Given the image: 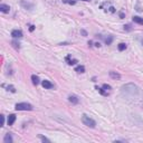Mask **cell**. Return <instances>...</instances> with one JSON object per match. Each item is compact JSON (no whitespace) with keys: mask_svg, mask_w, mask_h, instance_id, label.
Listing matches in <instances>:
<instances>
[{"mask_svg":"<svg viewBox=\"0 0 143 143\" xmlns=\"http://www.w3.org/2000/svg\"><path fill=\"white\" fill-rule=\"evenodd\" d=\"M121 93L123 96L128 98H136L140 94V88L134 83H126L121 87Z\"/></svg>","mask_w":143,"mask_h":143,"instance_id":"1","label":"cell"},{"mask_svg":"<svg viewBox=\"0 0 143 143\" xmlns=\"http://www.w3.org/2000/svg\"><path fill=\"white\" fill-rule=\"evenodd\" d=\"M82 122H83V124L84 125H86V126H88V127H92V128H94L95 126H96V122L94 121L93 119H91L90 116H87V115H83L82 116Z\"/></svg>","mask_w":143,"mask_h":143,"instance_id":"2","label":"cell"},{"mask_svg":"<svg viewBox=\"0 0 143 143\" xmlns=\"http://www.w3.org/2000/svg\"><path fill=\"white\" fill-rule=\"evenodd\" d=\"M15 109L17 111H32V105L29 103L22 102V103H17L15 106Z\"/></svg>","mask_w":143,"mask_h":143,"instance_id":"3","label":"cell"},{"mask_svg":"<svg viewBox=\"0 0 143 143\" xmlns=\"http://www.w3.org/2000/svg\"><path fill=\"white\" fill-rule=\"evenodd\" d=\"M41 85H43V87L46 88V90H51V88H54V84L53 83H50L49 80H43L41 82Z\"/></svg>","mask_w":143,"mask_h":143,"instance_id":"4","label":"cell"},{"mask_svg":"<svg viewBox=\"0 0 143 143\" xmlns=\"http://www.w3.org/2000/svg\"><path fill=\"white\" fill-rule=\"evenodd\" d=\"M11 36L14 38H20V37H22V32L21 30H18V29H14L11 32Z\"/></svg>","mask_w":143,"mask_h":143,"instance_id":"5","label":"cell"},{"mask_svg":"<svg viewBox=\"0 0 143 143\" xmlns=\"http://www.w3.org/2000/svg\"><path fill=\"white\" fill-rule=\"evenodd\" d=\"M0 11L3 12V14H8L10 11V7L8 5H5V3H1L0 5Z\"/></svg>","mask_w":143,"mask_h":143,"instance_id":"6","label":"cell"},{"mask_svg":"<svg viewBox=\"0 0 143 143\" xmlns=\"http://www.w3.org/2000/svg\"><path fill=\"white\" fill-rule=\"evenodd\" d=\"M15 121H16V115L15 114H10L9 116H8V120H7L8 125H12V124L15 123Z\"/></svg>","mask_w":143,"mask_h":143,"instance_id":"7","label":"cell"},{"mask_svg":"<svg viewBox=\"0 0 143 143\" xmlns=\"http://www.w3.org/2000/svg\"><path fill=\"white\" fill-rule=\"evenodd\" d=\"M68 101H69L70 103H73V104H77V103L79 102L78 97L75 96V95H69V96H68Z\"/></svg>","mask_w":143,"mask_h":143,"instance_id":"8","label":"cell"},{"mask_svg":"<svg viewBox=\"0 0 143 143\" xmlns=\"http://www.w3.org/2000/svg\"><path fill=\"white\" fill-rule=\"evenodd\" d=\"M21 6L24 8H26V9L30 10L34 8V3H29V2H26V1H21Z\"/></svg>","mask_w":143,"mask_h":143,"instance_id":"9","label":"cell"},{"mask_svg":"<svg viewBox=\"0 0 143 143\" xmlns=\"http://www.w3.org/2000/svg\"><path fill=\"white\" fill-rule=\"evenodd\" d=\"M110 76H111L113 79H120V78H121V75H120L119 73H116V72H113V70L110 72Z\"/></svg>","mask_w":143,"mask_h":143,"instance_id":"10","label":"cell"},{"mask_svg":"<svg viewBox=\"0 0 143 143\" xmlns=\"http://www.w3.org/2000/svg\"><path fill=\"white\" fill-rule=\"evenodd\" d=\"M12 141L14 140H12V136L10 135V133H7L5 135V138H3V142L5 143H11Z\"/></svg>","mask_w":143,"mask_h":143,"instance_id":"11","label":"cell"},{"mask_svg":"<svg viewBox=\"0 0 143 143\" xmlns=\"http://www.w3.org/2000/svg\"><path fill=\"white\" fill-rule=\"evenodd\" d=\"M66 61H67L68 65H75V64L77 63V61H76V59L70 58V56H67V57H66Z\"/></svg>","mask_w":143,"mask_h":143,"instance_id":"12","label":"cell"},{"mask_svg":"<svg viewBox=\"0 0 143 143\" xmlns=\"http://www.w3.org/2000/svg\"><path fill=\"white\" fill-rule=\"evenodd\" d=\"M133 21L136 22V24H139V25H143V18L139 17V16H134V17H133Z\"/></svg>","mask_w":143,"mask_h":143,"instance_id":"13","label":"cell"},{"mask_svg":"<svg viewBox=\"0 0 143 143\" xmlns=\"http://www.w3.org/2000/svg\"><path fill=\"white\" fill-rule=\"evenodd\" d=\"M32 84H35V85H38L39 84V78H38V76L32 75Z\"/></svg>","mask_w":143,"mask_h":143,"instance_id":"14","label":"cell"},{"mask_svg":"<svg viewBox=\"0 0 143 143\" xmlns=\"http://www.w3.org/2000/svg\"><path fill=\"white\" fill-rule=\"evenodd\" d=\"M75 72H77V73H80V74L84 73V72H85V67H84V66H82V65L77 66V67L75 68Z\"/></svg>","mask_w":143,"mask_h":143,"instance_id":"15","label":"cell"},{"mask_svg":"<svg viewBox=\"0 0 143 143\" xmlns=\"http://www.w3.org/2000/svg\"><path fill=\"white\" fill-rule=\"evenodd\" d=\"M117 48H119V50H120V51L125 50V49H126V44H124V43H121V44H119Z\"/></svg>","mask_w":143,"mask_h":143,"instance_id":"16","label":"cell"},{"mask_svg":"<svg viewBox=\"0 0 143 143\" xmlns=\"http://www.w3.org/2000/svg\"><path fill=\"white\" fill-rule=\"evenodd\" d=\"M2 86H3V87H7L8 91H10V92H12V93H15V92H16L15 87H14L12 85H8V86H6V85H2Z\"/></svg>","mask_w":143,"mask_h":143,"instance_id":"17","label":"cell"},{"mask_svg":"<svg viewBox=\"0 0 143 143\" xmlns=\"http://www.w3.org/2000/svg\"><path fill=\"white\" fill-rule=\"evenodd\" d=\"M64 3H68V5H75L76 1L75 0H63Z\"/></svg>","mask_w":143,"mask_h":143,"instance_id":"18","label":"cell"},{"mask_svg":"<svg viewBox=\"0 0 143 143\" xmlns=\"http://www.w3.org/2000/svg\"><path fill=\"white\" fill-rule=\"evenodd\" d=\"M96 90L98 91V92L101 93V94H103V95H109V92H107V91H106V92H105V91H104V88H98V87H97Z\"/></svg>","mask_w":143,"mask_h":143,"instance_id":"19","label":"cell"},{"mask_svg":"<svg viewBox=\"0 0 143 143\" xmlns=\"http://www.w3.org/2000/svg\"><path fill=\"white\" fill-rule=\"evenodd\" d=\"M112 40H113V37H112V36H110L109 38H106V39H105V43H106V45H110V44H111V43H112Z\"/></svg>","mask_w":143,"mask_h":143,"instance_id":"20","label":"cell"},{"mask_svg":"<svg viewBox=\"0 0 143 143\" xmlns=\"http://www.w3.org/2000/svg\"><path fill=\"white\" fill-rule=\"evenodd\" d=\"M19 45H20V44H19V43H16V41H12V46L15 47V48H16V49H19V47H20V46H19Z\"/></svg>","mask_w":143,"mask_h":143,"instance_id":"21","label":"cell"},{"mask_svg":"<svg viewBox=\"0 0 143 143\" xmlns=\"http://www.w3.org/2000/svg\"><path fill=\"white\" fill-rule=\"evenodd\" d=\"M39 138H40L41 141H44V142H50V140H48L47 138H44V136H41V135H39Z\"/></svg>","mask_w":143,"mask_h":143,"instance_id":"22","label":"cell"},{"mask_svg":"<svg viewBox=\"0 0 143 143\" xmlns=\"http://www.w3.org/2000/svg\"><path fill=\"white\" fill-rule=\"evenodd\" d=\"M103 88H104V90H106V91H110V90H111V86H110V85H107V84H104V85H103Z\"/></svg>","mask_w":143,"mask_h":143,"instance_id":"23","label":"cell"},{"mask_svg":"<svg viewBox=\"0 0 143 143\" xmlns=\"http://www.w3.org/2000/svg\"><path fill=\"white\" fill-rule=\"evenodd\" d=\"M1 126H3V124H5V116H3V115H1Z\"/></svg>","mask_w":143,"mask_h":143,"instance_id":"24","label":"cell"},{"mask_svg":"<svg viewBox=\"0 0 143 143\" xmlns=\"http://www.w3.org/2000/svg\"><path fill=\"white\" fill-rule=\"evenodd\" d=\"M124 29H126V30H131V28H130V26H128V25H126V26H124Z\"/></svg>","mask_w":143,"mask_h":143,"instance_id":"25","label":"cell"},{"mask_svg":"<svg viewBox=\"0 0 143 143\" xmlns=\"http://www.w3.org/2000/svg\"><path fill=\"white\" fill-rule=\"evenodd\" d=\"M29 30L32 32V30H34V26H29Z\"/></svg>","mask_w":143,"mask_h":143,"instance_id":"26","label":"cell"},{"mask_svg":"<svg viewBox=\"0 0 143 143\" xmlns=\"http://www.w3.org/2000/svg\"><path fill=\"white\" fill-rule=\"evenodd\" d=\"M82 32V34L84 35V36H86V35H87V34H86V32H85V30H82V32Z\"/></svg>","mask_w":143,"mask_h":143,"instance_id":"27","label":"cell"},{"mask_svg":"<svg viewBox=\"0 0 143 143\" xmlns=\"http://www.w3.org/2000/svg\"><path fill=\"white\" fill-rule=\"evenodd\" d=\"M120 17H121V18L124 17V14H123V12H120Z\"/></svg>","mask_w":143,"mask_h":143,"instance_id":"28","label":"cell"},{"mask_svg":"<svg viewBox=\"0 0 143 143\" xmlns=\"http://www.w3.org/2000/svg\"><path fill=\"white\" fill-rule=\"evenodd\" d=\"M95 46H96V47H99V46H101V44H99V43H96V44H95Z\"/></svg>","mask_w":143,"mask_h":143,"instance_id":"29","label":"cell"},{"mask_svg":"<svg viewBox=\"0 0 143 143\" xmlns=\"http://www.w3.org/2000/svg\"><path fill=\"white\" fill-rule=\"evenodd\" d=\"M82 1H91V0H82Z\"/></svg>","mask_w":143,"mask_h":143,"instance_id":"30","label":"cell"},{"mask_svg":"<svg viewBox=\"0 0 143 143\" xmlns=\"http://www.w3.org/2000/svg\"><path fill=\"white\" fill-rule=\"evenodd\" d=\"M142 44H143V41H142Z\"/></svg>","mask_w":143,"mask_h":143,"instance_id":"31","label":"cell"},{"mask_svg":"<svg viewBox=\"0 0 143 143\" xmlns=\"http://www.w3.org/2000/svg\"><path fill=\"white\" fill-rule=\"evenodd\" d=\"M142 102H143V99H142Z\"/></svg>","mask_w":143,"mask_h":143,"instance_id":"32","label":"cell"}]
</instances>
